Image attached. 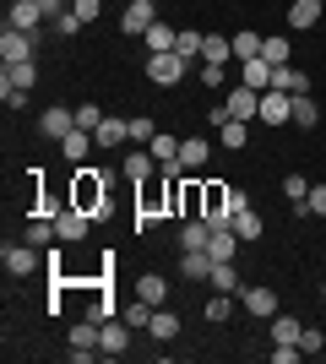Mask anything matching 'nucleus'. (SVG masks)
<instances>
[{
    "mask_svg": "<svg viewBox=\"0 0 326 364\" xmlns=\"http://www.w3.org/2000/svg\"><path fill=\"white\" fill-rule=\"evenodd\" d=\"M321 348H326V332H321V326H305V332H299V353H310V359H315Z\"/></svg>",
    "mask_w": 326,
    "mask_h": 364,
    "instance_id": "obj_44",
    "label": "nucleus"
},
{
    "mask_svg": "<svg viewBox=\"0 0 326 364\" xmlns=\"http://www.w3.org/2000/svg\"><path fill=\"white\" fill-rule=\"evenodd\" d=\"M239 304H245L250 316H261V321H272V316H278V294H272V289H261V283H256V289H239Z\"/></svg>",
    "mask_w": 326,
    "mask_h": 364,
    "instance_id": "obj_13",
    "label": "nucleus"
},
{
    "mask_svg": "<svg viewBox=\"0 0 326 364\" xmlns=\"http://www.w3.org/2000/svg\"><path fill=\"white\" fill-rule=\"evenodd\" d=\"M299 332H305V326H299L294 316H272V343H294L299 348Z\"/></svg>",
    "mask_w": 326,
    "mask_h": 364,
    "instance_id": "obj_40",
    "label": "nucleus"
},
{
    "mask_svg": "<svg viewBox=\"0 0 326 364\" xmlns=\"http://www.w3.org/2000/svg\"><path fill=\"white\" fill-rule=\"evenodd\" d=\"M288 55H294V44H288V38H261V60H266V65H288Z\"/></svg>",
    "mask_w": 326,
    "mask_h": 364,
    "instance_id": "obj_39",
    "label": "nucleus"
},
{
    "mask_svg": "<svg viewBox=\"0 0 326 364\" xmlns=\"http://www.w3.org/2000/svg\"><path fill=\"white\" fill-rule=\"evenodd\" d=\"M202 60H207V65H229V60H234V38H223V33H207Z\"/></svg>",
    "mask_w": 326,
    "mask_h": 364,
    "instance_id": "obj_28",
    "label": "nucleus"
},
{
    "mask_svg": "<svg viewBox=\"0 0 326 364\" xmlns=\"http://www.w3.org/2000/svg\"><path fill=\"white\" fill-rule=\"evenodd\" d=\"M180 272H185L190 283H207V277H212V256H207V250H180Z\"/></svg>",
    "mask_w": 326,
    "mask_h": 364,
    "instance_id": "obj_20",
    "label": "nucleus"
},
{
    "mask_svg": "<svg viewBox=\"0 0 326 364\" xmlns=\"http://www.w3.org/2000/svg\"><path fill=\"white\" fill-rule=\"evenodd\" d=\"M33 49H38V38H33V33H22V28H6V33H0V60H6V65L33 60Z\"/></svg>",
    "mask_w": 326,
    "mask_h": 364,
    "instance_id": "obj_7",
    "label": "nucleus"
},
{
    "mask_svg": "<svg viewBox=\"0 0 326 364\" xmlns=\"http://www.w3.org/2000/svg\"><path fill=\"white\" fill-rule=\"evenodd\" d=\"M217 141H223L229 152H239V147L250 141V125H245V120H223V125H217Z\"/></svg>",
    "mask_w": 326,
    "mask_h": 364,
    "instance_id": "obj_34",
    "label": "nucleus"
},
{
    "mask_svg": "<svg viewBox=\"0 0 326 364\" xmlns=\"http://www.w3.org/2000/svg\"><path fill=\"white\" fill-rule=\"evenodd\" d=\"M190 71V60L180 55V49H163V55H147V82L153 87H180Z\"/></svg>",
    "mask_w": 326,
    "mask_h": 364,
    "instance_id": "obj_3",
    "label": "nucleus"
},
{
    "mask_svg": "<svg viewBox=\"0 0 326 364\" xmlns=\"http://www.w3.org/2000/svg\"><path fill=\"white\" fill-rule=\"evenodd\" d=\"M71 207H82V213L98 218V223L109 218V174H104V168L77 164V180H71Z\"/></svg>",
    "mask_w": 326,
    "mask_h": 364,
    "instance_id": "obj_1",
    "label": "nucleus"
},
{
    "mask_svg": "<svg viewBox=\"0 0 326 364\" xmlns=\"http://www.w3.org/2000/svg\"><path fill=\"white\" fill-rule=\"evenodd\" d=\"M136 299H147V304H163V299H169V277L141 272V277H136Z\"/></svg>",
    "mask_w": 326,
    "mask_h": 364,
    "instance_id": "obj_27",
    "label": "nucleus"
},
{
    "mask_svg": "<svg viewBox=\"0 0 326 364\" xmlns=\"http://www.w3.org/2000/svg\"><path fill=\"white\" fill-rule=\"evenodd\" d=\"M104 125V109L98 104H77V131H98Z\"/></svg>",
    "mask_w": 326,
    "mask_h": 364,
    "instance_id": "obj_45",
    "label": "nucleus"
},
{
    "mask_svg": "<svg viewBox=\"0 0 326 364\" xmlns=\"http://www.w3.org/2000/svg\"><path fill=\"white\" fill-rule=\"evenodd\" d=\"M44 6H38V0H11V22H6V28H22V33H38V22H44Z\"/></svg>",
    "mask_w": 326,
    "mask_h": 364,
    "instance_id": "obj_14",
    "label": "nucleus"
},
{
    "mask_svg": "<svg viewBox=\"0 0 326 364\" xmlns=\"http://www.w3.org/2000/svg\"><path fill=\"white\" fill-rule=\"evenodd\" d=\"M38 131H44L49 141H60V136H71V131H77V109H65V104L44 109V114H38Z\"/></svg>",
    "mask_w": 326,
    "mask_h": 364,
    "instance_id": "obj_9",
    "label": "nucleus"
},
{
    "mask_svg": "<svg viewBox=\"0 0 326 364\" xmlns=\"http://www.w3.org/2000/svg\"><path fill=\"white\" fill-rule=\"evenodd\" d=\"M283 196H288V201L299 207V201L310 196V180H305V174H283Z\"/></svg>",
    "mask_w": 326,
    "mask_h": 364,
    "instance_id": "obj_43",
    "label": "nucleus"
},
{
    "mask_svg": "<svg viewBox=\"0 0 326 364\" xmlns=\"http://www.w3.org/2000/svg\"><path fill=\"white\" fill-rule=\"evenodd\" d=\"M98 147H120V141H131V120H114V114H104V125L93 131Z\"/></svg>",
    "mask_w": 326,
    "mask_h": 364,
    "instance_id": "obj_23",
    "label": "nucleus"
},
{
    "mask_svg": "<svg viewBox=\"0 0 326 364\" xmlns=\"http://www.w3.org/2000/svg\"><path fill=\"white\" fill-rule=\"evenodd\" d=\"M147 337H153V343H174V337H180V316H174V310H153Z\"/></svg>",
    "mask_w": 326,
    "mask_h": 364,
    "instance_id": "obj_21",
    "label": "nucleus"
},
{
    "mask_svg": "<svg viewBox=\"0 0 326 364\" xmlns=\"http://www.w3.org/2000/svg\"><path fill=\"white\" fill-rule=\"evenodd\" d=\"M239 82L256 87V92H266V87H272V65H266L261 55H256V60H239Z\"/></svg>",
    "mask_w": 326,
    "mask_h": 364,
    "instance_id": "obj_22",
    "label": "nucleus"
},
{
    "mask_svg": "<svg viewBox=\"0 0 326 364\" xmlns=\"http://www.w3.org/2000/svg\"><path fill=\"white\" fill-rule=\"evenodd\" d=\"M87 228H93V218L82 213V207H71V201L55 213V234H60V245H82V240H87Z\"/></svg>",
    "mask_w": 326,
    "mask_h": 364,
    "instance_id": "obj_4",
    "label": "nucleus"
},
{
    "mask_svg": "<svg viewBox=\"0 0 326 364\" xmlns=\"http://www.w3.org/2000/svg\"><path fill=\"white\" fill-rule=\"evenodd\" d=\"M153 136H158V125L147 120V114H136V120H131V141H141V147H147Z\"/></svg>",
    "mask_w": 326,
    "mask_h": 364,
    "instance_id": "obj_49",
    "label": "nucleus"
},
{
    "mask_svg": "<svg viewBox=\"0 0 326 364\" xmlns=\"http://www.w3.org/2000/svg\"><path fill=\"white\" fill-rule=\"evenodd\" d=\"M234 234H239V245H245V240H261V218H256V213H250V207H245V213H234Z\"/></svg>",
    "mask_w": 326,
    "mask_h": 364,
    "instance_id": "obj_38",
    "label": "nucleus"
},
{
    "mask_svg": "<svg viewBox=\"0 0 326 364\" xmlns=\"http://www.w3.org/2000/svg\"><path fill=\"white\" fill-rule=\"evenodd\" d=\"M163 213H174V180H147L141 185V201H136V228H158Z\"/></svg>",
    "mask_w": 326,
    "mask_h": 364,
    "instance_id": "obj_2",
    "label": "nucleus"
},
{
    "mask_svg": "<svg viewBox=\"0 0 326 364\" xmlns=\"http://www.w3.org/2000/svg\"><path fill=\"white\" fill-rule=\"evenodd\" d=\"M28 245H38V250H44V245H60L55 223H49V218H28Z\"/></svg>",
    "mask_w": 326,
    "mask_h": 364,
    "instance_id": "obj_36",
    "label": "nucleus"
},
{
    "mask_svg": "<svg viewBox=\"0 0 326 364\" xmlns=\"http://www.w3.org/2000/svg\"><path fill=\"white\" fill-rule=\"evenodd\" d=\"M315 120H321V109H315V98H310V92H294V125L315 131Z\"/></svg>",
    "mask_w": 326,
    "mask_h": 364,
    "instance_id": "obj_35",
    "label": "nucleus"
},
{
    "mask_svg": "<svg viewBox=\"0 0 326 364\" xmlns=\"http://www.w3.org/2000/svg\"><path fill=\"white\" fill-rule=\"evenodd\" d=\"M98 332H104L98 321H77V326H71V359H77V364H87V359H93Z\"/></svg>",
    "mask_w": 326,
    "mask_h": 364,
    "instance_id": "obj_10",
    "label": "nucleus"
},
{
    "mask_svg": "<svg viewBox=\"0 0 326 364\" xmlns=\"http://www.w3.org/2000/svg\"><path fill=\"white\" fill-rule=\"evenodd\" d=\"M245 207H250V196L239 191V185H229V213H245Z\"/></svg>",
    "mask_w": 326,
    "mask_h": 364,
    "instance_id": "obj_53",
    "label": "nucleus"
},
{
    "mask_svg": "<svg viewBox=\"0 0 326 364\" xmlns=\"http://www.w3.org/2000/svg\"><path fill=\"white\" fill-rule=\"evenodd\" d=\"M229 310H234V294H212L207 299V321H229Z\"/></svg>",
    "mask_w": 326,
    "mask_h": 364,
    "instance_id": "obj_48",
    "label": "nucleus"
},
{
    "mask_svg": "<svg viewBox=\"0 0 326 364\" xmlns=\"http://www.w3.org/2000/svg\"><path fill=\"white\" fill-rule=\"evenodd\" d=\"M153 310H158V304H147V299H136V294H131V304L120 310V321L131 326V332H147V321H153Z\"/></svg>",
    "mask_w": 326,
    "mask_h": 364,
    "instance_id": "obj_29",
    "label": "nucleus"
},
{
    "mask_svg": "<svg viewBox=\"0 0 326 364\" xmlns=\"http://www.w3.org/2000/svg\"><path fill=\"white\" fill-rule=\"evenodd\" d=\"M0 261H6V272H11V277H28L33 267H38V245H6Z\"/></svg>",
    "mask_w": 326,
    "mask_h": 364,
    "instance_id": "obj_12",
    "label": "nucleus"
},
{
    "mask_svg": "<svg viewBox=\"0 0 326 364\" xmlns=\"http://www.w3.org/2000/svg\"><path fill=\"white\" fill-rule=\"evenodd\" d=\"M261 125H294V92L266 87L261 92Z\"/></svg>",
    "mask_w": 326,
    "mask_h": 364,
    "instance_id": "obj_6",
    "label": "nucleus"
},
{
    "mask_svg": "<svg viewBox=\"0 0 326 364\" xmlns=\"http://www.w3.org/2000/svg\"><path fill=\"white\" fill-rule=\"evenodd\" d=\"M60 152H65V164H87V152H93V131H71V136H60Z\"/></svg>",
    "mask_w": 326,
    "mask_h": 364,
    "instance_id": "obj_24",
    "label": "nucleus"
},
{
    "mask_svg": "<svg viewBox=\"0 0 326 364\" xmlns=\"http://www.w3.org/2000/svg\"><path fill=\"white\" fill-rule=\"evenodd\" d=\"M0 104H6V109H22V104H28V87H6V82H0Z\"/></svg>",
    "mask_w": 326,
    "mask_h": 364,
    "instance_id": "obj_51",
    "label": "nucleus"
},
{
    "mask_svg": "<svg viewBox=\"0 0 326 364\" xmlns=\"http://www.w3.org/2000/svg\"><path fill=\"white\" fill-rule=\"evenodd\" d=\"M174 213H180V218H202L207 213L202 185H180V180H174Z\"/></svg>",
    "mask_w": 326,
    "mask_h": 364,
    "instance_id": "obj_15",
    "label": "nucleus"
},
{
    "mask_svg": "<svg viewBox=\"0 0 326 364\" xmlns=\"http://www.w3.org/2000/svg\"><path fill=\"white\" fill-rule=\"evenodd\" d=\"M71 11H77L82 22H98V11H104V0H71Z\"/></svg>",
    "mask_w": 326,
    "mask_h": 364,
    "instance_id": "obj_50",
    "label": "nucleus"
},
{
    "mask_svg": "<svg viewBox=\"0 0 326 364\" xmlns=\"http://www.w3.org/2000/svg\"><path fill=\"white\" fill-rule=\"evenodd\" d=\"M141 44H147V55H163V49L180 44V28H169V22H153V28L141 33Z\"/></svg>",
    "mask_w": 326,
    "mask_h": 364,
    "instance_id": "obj_18",
    "label": "nucleus"
},
{
    "mask_svg": "<svg viewBox=\"0 0 326 364\" xmlns=\"http://www.w3.org/2000/svg\"><path fill=\"white\" fill-rule=\"evenodd\" d=\"M82 28H87V22H82L77 11H60V16H55V33H60V38H77Z\"/></svg>",
    "mask_w": 326,
    "mask_h": 364,
    "instance_id": "obj_47",
    "label": "nucleus"
},
{
    "mask_svg": "<svg viewBox=\"0 0 326 364\" xmlns=\"http://www.w3.org/2000/svg\"><path fill=\"white\" fill-rule=\"evenodd\" d=\"M223 76H229V65H207L202 60V87H223Z\"/></svg>",
    "mask_w": 326,
    "mask_h": 364,
    "instance_id": "obj_52",
    "label": "nucleus"
},
{
    "mask_svg": "<svg viewBox=\"0 0 326 364\" xmlns=\"http://www.w3.org/2000/svg\"><path fill=\"white\" fill-rule=\"evenodd\" d=\"M158 22V0H131L120 16V33H131V38H141V33Z\"/></svg>",
    "mask_w": 326,
    "mask_h": 364,
    "instance_id": "obj_8",
    "label": "nucleus"
},
{
    "mask_svg": "<svg viewBox=\"0 0 326 364\" xmlns=\"http://www.w3.org/2000/svg\"><path fill=\"white\" fill-rule=\"evenodd\" d=\"M87 321H98V326H104V321H114V304H109V294L98 289L93 294V304H87Z\"/></svg>",
    "mask_w": 326,
    "mask_h": 364,
    "instance_id": "obj_46",
    "label": "nucleus"
},
{
    "mask_svg": "<svg viewBox=\"0 0 326 364\" xmlns=\"http://www.w3.org/2000/svg\"><path fill=\"white\" fill-rule=\"evenodd\" d=\"M294 218H326V185H310V196L294 207Z\"/></svg>",
    "mask_w": 326,
    "mask_h": 364,
    "instance_id": "obj_37",
    "label": "nucleus"
},
{
    "mask_svg": "<svg viewBox=\"0 0 326 364\" xmlns=\"http://www.w3.org/2000/svg\"><path fill=\"white\" fill-rule=\"evenodd\" d=\"M147 152L158 158V168H163V164H180V136H169V131H158V136L147 141Z\"/></svg>",
    "mask_w": 326,
    "mask_h": 364,
    "instance_id": "obj_32",
    "label": "nucleus"
},
{
    "mask_svg": "<svg viewBox=\"0 0 326 364\" xmlns=\"http://www.w3.org/2000/svg\"><path fill=\"white\" fill-rule=\"evenodd\" d=\"M217 294H239V272H234V261H212V277H207Z\"/></svg>",
    "mask_w": 326,
    "mask_h": 364,
    "instance_id": "obj_33",
    "label": "nucleus"
},
{
    "mask_svg": "<svg viewBox=\"0 0 326 364\" xmlns=\"http://www.w3.org/2000/svg\"><path fill=\"white\" fill-rule=\"evenodd\" d=\"M261 55V33H234V60H256Z\"/></svg>",
    "mask_w": 326,
    "mask_h": 364,
    "instance_id": "obj_42",
    "label": "nucleus"
},
{
    "mask_svg": "<svg viewBox=\"0 0 326 364\" xmlns=\"http://www.w3.org/2000/svg\"><path fill=\"white\" fill-rule=\"evenodd\" d=\"M212 240V223L207 218H185V234H180V250H207Z\"/></svg>",
    "mask_w": 326,
    "mask_h": 364,
    "instance_id": "obj_25",
    "label": "nucleus"
},
{
    "mask_svg": "<svg viewBox=\"0 0 326 364\" xmlns=\"http://www.w3.org/2000/svg\"><path fill=\"white\" fill-rule=\"evenodd\" d=\"M120 174H125V180H136V185H147V180H158V158H153V152H131V158L120 164Z\"/></svg>",
    "mask_w": 326,
    "mask_h": 364,
    "instance_id": "obj_16",
    "label": "nucleus"
},
{
    "mask_svg": "<svg viewBox=\"0 0 326 364\" xmlns=\"http://www.w3.org/2000/svg\"><path fill=\"white\" fill-rule=\"evenodd\" d=\"M6 87H28L33 92V82H38V60H16V65H6V76H0Z\"/></svg>",
    "mask_w": 326,
    "mask_h": 364,
    "instance_id": "obj_31",
    "label": "nucleus"
},
{
    "mask_svg": "<svg viewBox=\"0 0 326 364\" xmlns=\"http://www.w3.org/2000/svg\"><path fill=\"white\" fill-rule=\"evenodd\" d=\"M315 22H321V0H294V6H288V28H315Z\"/></svg>",
    "mask_w": 326,
    "mask_h": 364,
    "instance_id": "obj_30",
    "label": "nucleus"
},
{
    "mask_svg": "<svg viewBox=\"0 0 326 364\" xmlns=\"http://www.w3.org/2000/svg\"><path fill=\"white\" fill-rule=\"evenodd\" d=\"M234 250H239V234H234V228H212L207 256H212V261H234Z\"/></svg>",
    "mask_w": 326,
    "mask_h": 364,
    "instance_id": "obj_26",
    "label": "nucleus"
},
{
    "mask_svg": "<svg viewBox=\"0 0 326 364\" xmlns=\"http://www.w3.org/2000/svg\"><path fill=\"white\" fill-rule=\"evenodd\" d=\"M207 158H212V141L207 136H185L180 141V168H207Z\"/></svg>",
    "mask_w": 326,
    "mask_h": 364,
    "instance_id": "obj_17",
    "label": "nucleus"
},
{
    "mask_svg": "<svg viewBox=\"0 0 326 364\" xmlns=\"http://www.w3.org/2000/svg\"><path fill=\"white\" fill-rule=\"evenodd\" d=\"M321 299H326V283H321Z\"/></svg>",
    "mask_w": 326,
    "mask_h": 364,
    "instance_id": "obj_54",
    "label": "nucleus"
},
{
    "mask_svg": "<svg viewBox=\"0 0 326 364\" xmlns=\"http://www.w3.org/2000/svg\"><path fill=\"white\" fill-rule=\"evenodd\" d=\"M125 348H131V326H125V321H104V332H98V353H104V359H120Z\"/></svg>",
    "mask_w": 326,
    "mask_h": 364,
    "instance_id": "obj_11",
    "label": "nucleus"
},
{
    "mask_svg": "<svg viewBox=\"0 0 326 364\" xmlns=\"http://www.w3.org/2000/svg\"><path fill=\"white\" fill-rule=\"evenodd\" d=\"M272 87L278 92H310V76L299 65H272Z\"/></svg>",
    "mask_w": 326,
    "mask_h": 364,
    "instance_id": "obj_19",
    "label": "nucleus"
},
{
    "mask_svg": "<svg viewBox=\"0 0 326 364\" xmlns=\"http://www.w3.org/2000/svg\"><path fill=\"white\" fill-rule=\"evenodd\" d=\"M223 109H229V120H261V92H256V87H245V82H239V87H229V104H223Z\"/></svg>",
    "mask_w": 326,
    "mask_h": 364,
    "instance_id": "obj_5",
    "label": "nucleus"
},
{
    "mask_svg": "<svg viewBox=\"0 0 326 364\" xmlns=\"http://www.w3.org/2000/svg\"><path fill=\"white\" fill-rule=\"evenodd\" d=\"M202 44H207V33H196V28H180V55H185V60H202Z\"/></svg>",
    "mask_w": 326,
    "mask_h": 364,
    "instance_id": "obj_41",
    "label": "nucleus"
}]
</instances>
